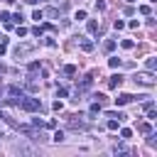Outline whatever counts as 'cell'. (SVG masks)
<instances>
[{"label":"cell","instance_id":"cell-1","mask_svg":"<svg viewBox=\"0 0 157 157\" xmlns=\"http://www.w3.org/2000/svg\"><path fill=\"white\" fill-rule=\"evenodd\" d=\"M20 105H22L25 110H29V113H32V110H39V108H42V103H39V98H29V96H25Z\"/></svg>","mask_w":157,"mask_h":157},{"label":"cell","instance_id":"cell-2","mask_svg":"<svg viewBox=\"0 0 157 157\" xmlns=\"http://www.w3.org/2000/svg\"><path fill=\"white\" fill-rule=\"evenodd\" d=\"M135 81H140V83H147V86H150V83H155V74H152V71H142V74H137V76H135Z\"/></svg>","mask_w":157,"mask_h":157},{"label":"cell","instance_id":"cell-3","mask_svg":"<svg viewBox=\"0 0 157 157\" xmlns=\"http://www.w3.org/2000/svg\"><path fill=\"white\" fill-rule=\"evenodd\" d=\"M32 52V44H17L15 47V56L20 59V56H25V54H29Z\"/></svg>","mask_w":157,"mask_h":157},{"label":"cell","instance_id":"cell-4","mask_svg":"<svg viewBox=\"0 0 157 157\" xmlns=\"http://www.w3.org/2000/svg\"><path fill=\"white\" fill-rule=\"evenodd\" d=\"M120 83H123V76L120 74H113L108 78V88H120Z\"/></svg>","mask_w":157,"mask_h":157},{"label":"cell","instance_id":"cell-5","mask_svg":"<svg viewBox=\"0 0 157 157\" xmlns=\"http://www.w3.org/2000/svg\"><path fill=\"white\" fill-rule=\"evenodd\" d=\"M130 101H135V96H130V93H118V98H115L118 105H125V103H130Z\"/></svg>","mask_w":157,"mask_h":157},{"label":"cell","instance_id":"cell-6","mask_svg":"<svg viewBox=\"0 0 157 157\" xmlns=\"http://www.w3.org/2000/svg\"><path fill=\"white\" fill-rule=\"evenodd\" d=\"M78 39H81V49L83 52H93V42H88L86 37H78Z\"/></svg>","mask_w":157,"mask_h":157},{"label":"cell","instance_id":"cell-7","mask_svg":"<svg viewBox=\"0 0 157 157\" xmlns=\"http://www.w3.org/2000/svg\"><path fill=\"white\" fill-rule=\"evenodd\" d=\"M93 98H96V103H98V105H101V108H103V105H105V103H108V98H105V96H103V93H96V96H93Z\"/></svg>","mask_w":157,"mask_h":157},{"label":"cell","instance_id":"cell-8","mask_svg":"<svg viewBox=\"0 0 157 157\" xmlns=\"http://www.w3.org/2000/svg\"><path fill=\"white\" fill-rule=\"evenodd\" d=\"M155 69H157V59L150 56V59H147V71H155Z\"/></svg>","mask_w":157,"mask_h":157},{"label":"cell","instance_id":"cell-9","mask_svg":"<svg viewBox=\"0 0 157 157\" xmlns=\"http://www.w3.org/2000/svg\"><path fill=\"white\" fill-rule=\"evenodd\" d=\"M64 74H66V76H74V74H76V66H74V64H66V66H64Z\"/></svg>","mask_w":157,"mask_h":157},{"label":"cell","instance_id":"cell-10","mask_svg":"<svg viewBox=\"0 0 157 157\" xmlns=\"http://www.w3.org/2000/svg\"><path fill=\"white\" fill-rule=\"evenodd\" d=\"M86 27H88V32H98V22H96V20H88Z\"/></svg>","mask_w":157,"mask_h":157},{"label":"cell","instance_id":"cell-11","mask_svg":"<svg viewBox=\"0 0 157 157\" xmlns=\"http://www.w3.org/2000/svg\"><path fill=\"white\" fill-rule=\"evenodd\" d=\"M108 64H110V66H113V69H118V66H120V64H123V61H120V59H118V56H110V59H108Z\"/></svg>","mask_w":157,"mask_h":157},{"label":"cell","instance_id":"cell-12","mask_svg":"<svg viewBox=\"0 0 157 157\" xmlns=\"http://www.w3.org/2000/svg\"><path fill=\"white\" fill-rule=\"evenodd\" d=\"M137 130H140V132H150V130H152V125H150V123H140V125H137Z\"/></svg>","mask_w":157,"mask_h":157},{"label":"cell","instance_id":"cell-13","mask_svg":"<svg viewBox=\"0 0 157 157\" xmlns=\"http://www.w3.org/2000/svg\"><path fill=\"white\" fill-rule=\"evenodd\" d=\"M103 49H105V52H113V49H115V42H113V39H108V42L103 44Z\"/></svg>","mask_w":157,"mask_h":157},{"label":"cell","instance_id":"cell-14","mask_svg":"<svg viewBox=\"0 0 157 157\" xmlns=\"http://www.w3.org/2000/svg\"><path fill=\"white\" fill-rule=\"evenodd\" d=\"M37 71H42V69H39V61H32V64H29V74H37Z\"/></svg>","mask_w":157,"mask_h":157},{"label":"cell","instance_id":"cell-15","mask_svg":"<svg viewBox=\"0 0 157 157\" xmlns=\"http://www.w3.org/2000/svg\"><path fill=\"white\" fill-rule=\"evenodd\" d=\"M32 20H37V22H39V20H44V12H42V10H34V15H32Z\"/></svg>","mask_w":157,"mask_h":157},{"label":"cell","instance_id":"cell-16","mask_svg":"<svg viewBox=\"0 0 157 157\" xmlns=\"http://www.w3.org/2000/svg\"><path fill=\"white\" fill-rule=\"evenodd\" d=\"M108 128H110V130H118V120L110 118V120H108Z\"/></svg>","mask_w":157,"mask_h":157},{"label":"cell","instance_id":"cell-17","mask_svg":"<svg viewBox=\"0 0 157 157\" xmlns=\"http://www.w3.org/2000/svg\"><path fill=\"white\" fill-rule=\"evenodd\" d=\"M130 135H132V130H128V128H125V130H120V137H123V140H128Z\"/></svg>","mask_w":157,"mask_h":157},{"label":"cell","instance_id":"cell-18","mask_svg":"<svg viewBox=\"0 0 157 157\" xmlns=\"http://www.w3.org/2000/svg\"><path fill=\"white\" fill-rule=\"evenodd\" d=\"M61 140H64V132L56 130V132H54V142H61Z\"/></svg>","mask_w":157,"mask_h":157},{"label":"cell","instance_id":"cell-19","mask_svg":"<svg viewBox=\"0 0 157 157\" xmlns=\"http://www.w3.org/2000/svg\"><path fill=\"white\" fill-rule=\"evenodd\" d=\"M140 15H150V5H140Z\"/></svg>","mask_w":157,"mask_h":157},{"label":"cell","instance_id":"cell-20","mask_svg":"<svg viewBox=\"0 0 157 157\" xmlns=\"http://www.w3.org/2000/svg\"><path fill=\"white\" fill-rule=\"evenodd\" d=\"M10 22H22V12H17V15H12V17H10Z\"/></svg>","mask_w":157,"mask_h":157},{"label":"cell","instance_id":"cell-21","mask_svg":"<svg viewBox=\"0 0 157 157\" xmlns=\"http://www.w3.org/2000/svg\"><path fill=\"white\" fill-rule=\"evenodd\" d=\"M113 27H115V29H123V27H125V22H123V20H115V22H113Z\"/></svg>","mask_w":157,"mask_h":157},{"label":"cell","instance_id":"cell-22","mask_svg":"<svg viewBox=\"0 0 157 157\" xmlns=\"http://www.w3.org/2000/svg\"><path fill=\"white\" fill-rule=\"evenodd\" d=\"M27 34V27H17V37H25Z\"/></svg>","mask_w":157,"mask_h":157},{"label":"cell","instance_id":"cell-23","mask_svg":"<svg viewBox=\"0 0 157 157\" xmlns=\"http://www.w3.org/2000/svg\"><path fill=\"white\" fill-rule=\"evenodd\" d=\"M123 49H132V42L130 39H123Z\"/></svg>","mask_w":157,"mask_h":157},{"label":"cell","instance_id":"cell-24","mask_svg":"<svg viewBox=\"0 0 157 157\" xmlns=\"http://www.w3.org/2000/svg\"><path fill=\"white\" fill-rule=\"evenodd\" d=\"M66 93H69V91H66V88H64V86H61V88H59V91H56V96H59V98H64V96H66Z\"/></svg>","mask_w":157,"mask_h":157},{"label":"cell","instance_id":"cell-25","mask_svg":"<svg viewBox=\"0 0 157 157\" xmlns=\"http://www.w3.org/2000/svg\"><path fill=\"white\" fill-rule=\"evenodd\" d=\"M113 152H128V150H125V145H115V147H113Z\"/></svg>","mask_w":157,"mask_h":157},{"label":"cell","instance_id":"cell-26","mask_svg":"<svg viewBox=\"0 0 157 157\" xmlns=\"http://www.w3.org/2000/svg\"><path fill=\"white\" fill-rule=\"evenodd\" d=\"M5 52H7V44H5V42H0V56H2Z\"/></svg>","mask_w":157,"mask_h":157}]
</instances>
